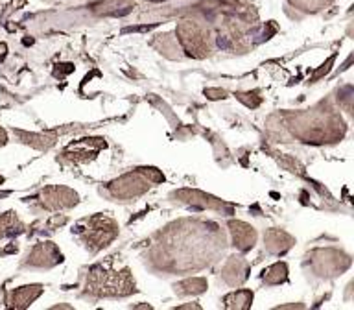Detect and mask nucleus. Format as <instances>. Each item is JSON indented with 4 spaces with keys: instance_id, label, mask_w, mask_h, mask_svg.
I'll use <instances>...</instances> for the list:
<instances>
[{
    "instance_id": "f03ea898",
    "label": "nucleus",
    "mask_w": 354,
    "mask_h": 310,
    "mask_svg": "<svg viewBox=\"0 0 354 310\" xmlns=\"http://www.w3.org/2000/svg\"><path fill=\"white\" fill-rule=\"evenodd\" d=\"M0 183H2V177H0Z\"/></svg>"
},
{
    "instance_id": "f257e3e1",
    "label": "nucleus",
    "mask_w": 354,
    "mask_h": 310,
    "mask_svg": "<svg viewBox=\"0 0 354 310\" xmlns=\"http://www.w3.org/2000/svg\"><path fill=\"white\" fill-rule=\"evenodd\" d=\"M4 143H6V135H4V131L0 129V144H4Z\"/></svg>"
}]
</instances>
